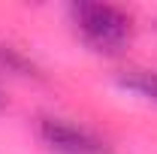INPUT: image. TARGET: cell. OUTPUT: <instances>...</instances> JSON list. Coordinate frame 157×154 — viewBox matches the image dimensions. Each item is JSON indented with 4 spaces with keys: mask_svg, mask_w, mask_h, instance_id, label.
<instances>
[{
    "mask_svg": "<svg viewBox=\"0 0 157 154\" xmlns=\"http://www.w3.org/2000/svg\"><path fill=\"white\" fill-rule=\"evenodd\" d=\"M70 18L78 37L103 55L121 52L133 37V18L112 3H76L70 9Z\"/></svg>",
    "mask_w": 157,
    "mask_h": 154,
    "instance_id": "1",
    "label": "cell"
},
{
    "mask_svg": "<svg viewBox=\"0 0 157 154\" xmlns=\"http://www.w3.org/2000/svg\"><path fill=\"white\" fill-rule=\"evenodd\" d=\"M39 136L58 154H109V145L100 136H94L78 124H70L63 118H45L39 124Z\"/></svg>",
    "mask_w": 157,
    "mask_h": 154,
    "instance_id": "2",
    "label": "cell"
},
{
    "mask_svg": "<svg viewBox=\"0 0 157 154\" xmlns=\"http://www.w3.org/2000/svg\"><path fill=\"white\" fill-rule=\"evenodd\" d=\"M121 85H127L130 91H139L142 97L157 103V73L154 70H130L121 76Z\"/></svg>",
    "mask_w": 157,
    "mask_h": 154,
    "instance_id": "3",
    "label": "cell"
}]
</instances>
